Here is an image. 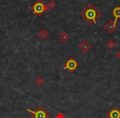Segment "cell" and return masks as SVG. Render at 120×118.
<instances>
[{"instance_id": "cell-1", "label": "cell", "mask_w": 120, "mask_h": 118, "mask_svg": "<svg viewBox=\"0 0 120 118\" xmlns=\"http://www.w3.org/2000/svg\"><path fill=\"white\" fill-rule=\"evenodd\" d=\"M82 15L89 22H93L95 24L96 19L100 17V14L94 6H88L87 8H86V10L82 12Z\"/></svg>"}, {"instance_id": "cell-2", "label": "cell", "mask_w": 120, "mask_h": 118, "mask_svg": "<svg viewBox=\"0 0 120 118\" xmlns=\"http://www.w3.org/2000/svg\"><path fill=\"white\" fill-rule=\"evenodd\" d=\"M46 9H47V7L43 4V3L40 2V1H37V2L33 5V7H32L33 12H35V14H37V15L42 14L44 12L46 11Z\"/></svg>"}, {"instance_id": "cell-3", "label": "cell", "mask_w": 120, "mask_h": 118, "mask_svg": "<svg viewBox=\"0 0 120 118\" xmlns=\"http://www.w3.org/2000/svg\"><path fill=\"white\" fill-rule=\"evenodd\" d=\"M77 63L76 62V61L74 59H70L69 61H68V62L66 63V67L64 68H68L70 71H73L77 68Z\"/></svg>"}, {"instance_id": "cell-4", "label": "cell", "mask_w": 120, "mask_h": 118, "mask_svg": "<svg viewBox=\"0 0 120 118\" xmlns=\"http://www.w3.org/2000/svg\"><path fill=\"white\" fill-rule=\"evenodd\" d=\"M34 84H35L36 87L40 88V87H42L45 85V80H44V78L42 76H37L34 79Z\"/></svg>"}, {"instance_id": "cell-5", "label": "cell", "mask_w": 120, "mask_h": 118, "mask_svg": "<svg viewBox=\"0 0 120 118\" xmlns=\"http://www.w3.org/2000/svg\"><path fill=\"white\" fill-rule=\"evenodd\" d=\"M90 48V45L88 43V42L86 41H83L79 44V48L82 50L83 53H86Z\"/></svg>"}, {"instance_id": "cell-6", "label": "cell", "mask_w": 120, "mask_h": 118, "mask_svg": "<svg viewBox=\"0 0 120 118\" xmlns=\"http://www.w3.org/2000/svg\"><path fill=\"white\" fill-rule=\"evenodd\" d=\"M113 15L115 17V19H114V22H113V27H116V22H117V20L118 18H120V7H117L113 9Z\"/></svg>"}, {"instance_id": "cell-7", "label": "cell", "mask_w": 120, "mask_h": 118, "mask_svg": "<svg viewBox=\"0 0 120 118\" xmlns=\"http://www.w3.org/2000/svg\"><path fill=\"white\" fill-rule=\"evenodd\" d=\"M59 39L62 40L63 42H66V41H68V39H69V36L66 32H62L59 35Z\"/></svg>"}, {"instance_id": "cell-8", "label": "cell", "mask_w": 120, "mask_h": 118, "mask_svg": "<svg viewBox=\"0 0 120 118\" xmlns=\"http://www.w3.org/2000/svg\"><path fill=\"white\" fill-rule=\"evenodd\" d=\"M39 36H40V39H45L48 37V32H46L45 30H41V31L39 33Z\"/></svg>"}, {"instance_id": "cell-9", "label": "cell", "mask_w": 120, "mask_h": 118, "mask_svg": "<svg viewBox=\"0 0 120 118\" xmlns=\"http://www.w3.org/2000/svg\"><path fill=\"white\" fill-rule=\"evenodd\" d=\"M114 46H115V43H114V42H113V41H109L108 43V47L109 48H114Z\"/></svg>"}]
</instances>
